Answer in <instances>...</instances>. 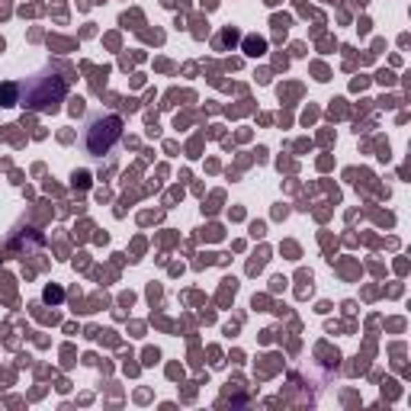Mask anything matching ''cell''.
I'll return each instance as SVG.
<instances>
[{
	"label": "cell",
	"mask_w": 411,
	"mask_h": 411,
	"mask_svg": "<svg viewBox=\"0 0 411 411\" xmlns=\"http://www.w3.org/2000/svg\"><path fill=\"white\" fill-rule=\"evenodd\" d=\"M248 48H251V55H261L263 48H267V42L263 39H248Z\"/></svg>",
	"instance_id": "cell-4"
},
{
	"label": "cell",
	"mask_w": 411,
	"mask_h": 411,
	"mask_svg": "<svg viewBox=\"0 0 411 411\" xmlns=\"http://www.w3.org/2000/svg\"><path fill=\"white\" fill-rule=\"evenodd\" d=\"M119 139H122V119L116 112H100V116H94L87 122L84 148L90 158H103V154H110L112 145Z\"/></svg>",
	"instance_id": "cell-2"
},
{
	"label": "cell",
	"mask_w": 411,
	"mask_h": 411,
	"mask_svg": "<svg viewBox=\"0 0 411 411\" xmlns=\"http://www.w3.org/2000/svg\"><path fill=\"white\" fill-rule=\"evenodd\" d=\"M17 90H19V97H17L19 106L36 110V112H55L68 97V81L61 74H55L52 68H46V71L26 77Z\"/></svg>",
	"instance_id": "cell-1"
},
{
	"label": "cell",
	"mask_w": 411,
	"mask_h": 411,
	"mask_svg": "<svg viewBox=\"0 0 411 411\" xmlns=\"http://www.w3.org/2000/svg\"><path fill=\"white\" fill-rule=\"evenodd\" d=\"M0 106H13V103H17V87L10 84V87H0Z\"/></svg>",
	"instance_id": "cell-3"
}]
</instances>
